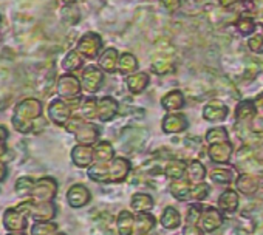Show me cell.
<instances>
[{
  "label": "cell",
  "instance_id": "cell-33",
  "mask_svg": "<svg viewBox=\"0 0 263 235\" xmlns=\"http://www.w3.org/2000/svg\"><path fill=\"white\" fill-rule=\"evenodd\" d=\"M171 192H172V195H174L177 200H180V201H186V200L191 197L192 189H191L189 181L181 178V180H175V181H172V184H171Z\"/></svg>",
  "mask_w": 263,
  "mask_h": 235
},
{
  "label": "cell",
  "instance_id": "cell-52",
  "mask_svg": "<svg viewBox=\"0 0 263 235\" xmlns=\"http://www.w3.org/2000/svg\"><path fill=\"white\" fill-rule=\"evenodd\" d=\"M53 235H65V233H62V232H54Z\"/></svg>",
  "mask_w": 263,
  "mask_h": 235
},
{
  "label": "cell",
  "instance_id": "cell-31",
  "mask_svg": "<svg viewBox=\"0 0 263 235\" xmlns=\"http://www.w3.org/2000/svg\"><path fill=\"white\" fill-rule=\"evenodd\" d=\"M155 227V218L144 212V213H138V217L135 218V233L137 235H147L152 229Z\"/></svg>",
  "mask_w": 263,
  "mask_h": 235
},
{
  "label": "cell",
  "instance_id": "cell-47",
  "mask_svg": "<svg viewBox=\"0 0 263 235\" xmlns=\"http://www.w3.org/2000/svg\"><path fill=\"white\" fill-rule=\"evenodd\" d=\"M183 235H204L203 230L197 226V224H189L186 223L184 229H183Z\"/></svg>",
  "mask_w": 263,
  "mask_h": 235
},
{
  "label": "cell",
  "instance_id": "cell-45",
  "mask_svg": "<svg viewBox=\"0 0 263 235\" xmlns=\"http://www.w3.org/2000/svg\"><path fill=\"white\" fill-rule=\"evenodd\" d=\"M34 183H36L34 180L27 178V177L19 178L17 183H16V190H17V193H19V195H30L33 186H34Z\"/></svg>",
  "mask_w": 263,
  "mask_h": 235
},
{
  "label": "cell",
  "instance_id": "cell-13",
  "mask_svg": "<svg viewBox=\"0 0 263 235\" xmlns=\"http://www.w3.org/2000/svg\"><path fill=\"white\" fill-rule=\"evenodd\" d=\"M147 132L144 129H125L121 133V141L127 149H138L144 144Z\"/></svg>",
  "mask_w": 263,
  "mask_h": 235
},
{
  "label": "cell",
  "instance_id": "cell-51",
  "mask_svg": "<svg viewBox=\"0 0 263 235\" xmlns=\"http://www.w3.org/2000/svg\"><path fill=\"white\" fill-rule=\"evenodd\" d=\"M10 235H25V233H22V232H11Z\"/></svg>",
  "mask_w": 263,
  "mask_h": 235
},
{
  "label": "cell",
  "instance_id": "cell-21",
  "mask_svg": "<svg viewBox=\"0 0 263 235\" xmlns=\"http://www.w3.org/2000/svg\"><path fill=\"white\" fill-rule=\"evenodd\" d=\"M184 102H186L184 94H183L180 90H172V91H169V93L161 99L163 108L167 110L169 113H174V111L183 108V107H184Z\"/></svg>",
  "mask_w": 263,
  "mask_h": 235
},
{
  "label": "cell",
  "instance_id": "cell-32",
  "mask_svg": "<svg viewBox=\"0 0 263 235\" xmlns=\"http://www.w3.org/2000/svg\"><path fill=\"white\" fill-rule=\"evenodd\" d=\"M255 113H257V107L254 101H241L237 105L235 118L238 121H251L255 118Z\"/></svg>",
  "mask_w": 263,
  "mask_h": 235
},
{
  "label": "cell",
  "instance_id": "cell-25",
  "mask_svg": "<svg viewBox=\"0 0 263 235\" xmlns=\"http://www.w3.org/2000/svg\"><path fill=\"white\" fill-rule=\"evenodd\" d=\"M237 189L245 195H254L258 190V180L249 173H241L237 178Z\"/></svg>",
  "mask_w": 263,
  "mask_h": 235
},
{
  "label": "cell",
  "instance_id": "cell-35",
  "mask_svg": "<svg viewBox=\"0 0 263 235\" xmlns=\"http://www.w3.org/2000/svg\"><path fill=\"white\" fill-rule=\"evenodd\" d=\"M187 177H189V181L201 183V180H204L206 177V167L200 161H192L187 166Z\"/></svg>",
  "mask_w": 263,
  "mask_h": 235
},
{
  "label": "cell",
  "instance_id": "cell-42",
  "mask_svg": "<svg viewBox=\"0 0 263 235\" xmlns=\"http://www.w3.org/2000/svg\"><path fill=\"white\" fill-rule=\"evenodd\" d=\"M174 70V65L171 62V59H158V61H154L152 64V71L157 73V74H167Z\"/></svg>",
  "mask_w": 263,
  "mask_h": 235
},
{
  "label": "cell",
  "instance_id": "cell-18",
  "mask_svg": "<svg viewBox=\"0 0 263 235\" xmlns=\"http://www.w3.org/2000/svg\"><path fill=\"white\" fill-rule=\"evenodd\" d=\"M231 155H232V144L229 141L220 143V144H212L209 147V158H211V161H214L217 164L228 163Z\"/></svg>",
  "mask_w": 263,
  "mask_h": 235
},
{
  "label": "cell",
  "instance_id": "cell-5",
  "mask_svg": "<svg viewBox=\"0 0 263 235\" xmlns=\"http://www.w3.org/2000/svg\"><path fill=\"white\" fill-rule=\"evenodd\" d=\"M50 120L58 126H65L71 118V105L64 99H54L48 107Z\"/></svg>",
  "mask_w": 263,
  "mask_h": 235
},
{
  "label": "cell",
  "instance_id": "cell-29",
  "mask_svg": "<svg viewBox=\"0 0 263 235\" xmlns=\"http://www.w3.org/2000/svg\"><path fill=\"white\" fill-rule=\"evenodd\" d=\"M218 206L223 212H235L238 207V195L235 190H224L220 197H218Z\"/></svg>",
  "mask_w": 263,
  "mask_h": 235
},
{
  "label": "cell",
  "instance_id": "cell-37",
  "mask_svg": "<svg viewBox=\"0 0 263 235\" xmlns=\"http://www.w3.org/2000/svg\"><path fill=\"white\" fill-rule=\"evenodd\" d=\"M81 113L85 120H95L98 118V99L88 97L81 104Z\"/></svg>",
  "mask_w": 263,
  "mask_h": 235
},
{
  "label": "cell",
  "instance_id": "cell-41",
  "mask_svg": "<svg viewBox=\"0 0 263 235\" xmlns=\"http://www.w3.org/2000/svg\"><path fill=\"white\" fill-rule=\"evenodd\" d=\"M209 175H211V180L218 183V184H229L234 180L232 173L229 170H224V169H214Z\"/></svg>",
  "mask_w": 263,
  "mask_h": 235
},
{
  "label": "cell",
  "instance_id": "cell-40",
  "mask_svg": "<svg viewBox=\"0 0 263 235\" xmlns=\"http://www.w3.org/2000/svg\"><path fill=\"white\" fill-rule=\"evenodd\" d=\"M81 19V11L74 7V5H65L62 10V21L68 25H74L78 24Z\"/></svg>",
  "mask_w": 263,
  "mask_h": 235
},
{
  "label": "cell",
  "instance_id": "cell-6",
  "mask_svg": "<svg viewBox=\"0 0 263 235\" xmlns=\"http://www.w3.org/2000/svg\"><path fill=\"white\" fill-rule=\"evenodd\" d=\"M104 82V73L102 70H99L98 67L95 65H90L84 70L82 73V81H81V85H82V90L87 91V93H96L101 85Z\"/></svg>",
  "mask_w": 263,
  "mask_h": 235
},
{
  "label": "cell",
  "instance_id": "cell-2",
  "mask_svg": "<svg viewBox=\"0 0 263 235\" xmlns=\"http://www.w3.org/2000/svg\"><path fill=\"white\" fill-rule=\"evenodd\" d=\"M30 212V203H22L17 207H11L4 215V226L10 232H22L27 227V217Z\"/></svg>",
  "mask_w": 263,
  "mask_h": 235
},
{
  "label": "cell",
  "instance_id": "cell-44",
  "mask_svg": "<svg viewBox=\"0 0 263 235\" xmlns=\"http://www.w3.org/2000/svg\"><path fill=\"white\" fill-rule=\"evenodd\" d=\"M248 47L252 53L261 54L263 53V34L260 33H254L252 36H249L248 39Z\"/></svg>",
  "mask_w": 263,
  "mask_h": 235
},
{
  "label": "cell",
  "instance_id": "cell-34",
  "mask_svg": "<svg viewBox=\"0 0 263 235\" xmlns=\"http://www.w3.org/2000/svg\"><path fill=\"white\" fill-rule=\"evenodd\" d=\"M84 65V56L78 50H71L62 61V68L65 71H76Z\"/></svg>",
  "mask_w": 263,
  "mask_h": 235
},
{
  "label": "cell",
  "instance_id": "cell-20",
  "mask_svg": "<svg viewBox=\"0 0 263 235\" xmlns=\"http://www.w3.org/2000/svg\"><path fill=\"white\" fill-rule=\"evenodd\" d=\"M119 62V53L116 48H107L99 56V67L107 73H115Z\"/></svg>",
  "mask_w": 263,
  "mask_h": 235
},
{
  "label": "cell",
  "instance_id": "cell-28",
  "mask_svg": "<svg viewBox=\"0 0 263 235\" xmlns=\"http://www.w3.org/2000/svg\"><path fill=\"white\" fill-rule=\"evenodd\" d=\"M118 70L122 74H134L138 70V59L132 53H122L119 54V62H118Z\"/></svg>",
  "mask_w": 263,
  "mask_h": 235
},
{
  "label": "cell",
  "instance_id": "cell-23",
  "mask_svg": "<svg viewBox=\"0 0 263 235\" xmlns=\"http://www.w3.org/2000/svg\"><path fill=\"white\" fill-rule=\"evenodd\" d=\"M186 172H187V164H186V161H183V160H172V161H169V163L166 164V167H164V175H166V178H169V180H172V181L181 180L183 175H184Z\"/></svg>",
  "mask_w": 263,
  "mask_h": 235
},
{
  "label": "cell",
  "instance_id": "cell-19",
  "mask_svg": "<svg viewBox=\"0 0 263 235\" xmlns=\"http://www.w3.org/2000/svg\"><path fill=\"white\" fill-rule=\"evenodd\" d=\"M149 81H151V77H149L147 73H144V71H137V73L130 74V76L127 77L125 84H127V88H128L130 93L138 94V93H141V91H144V90L147 88Z\"/></svg>",
  "mask_w": 263,
  "mask_h": 235
},
{
  "label": "cell",
  "instance_id": "cell-14",
  "mask_svg": "<svg viewBox=\"0 0 263 235\" xmlns=\"http://www.w3.org/2000/svg\"><path fill=\"white\" fill-rule=\"evenodd\" d=\"M119 105L118 101L111 96H104L98 101V120L101 121H110L118 114Z\"/></svg>",
  "mask_w": 263,
  "mask_h": 235
},
{
  "label": "cell",
  "instance_id": "cell-30",
  "mask_svg": "<svg viewBox=\"0 0 263 235\" xmlns=\"http://www.w3.org/2000/svg\"><path fill=\"white\" fill-rule=\"evenodd\" d=\"M160 221H161V226H163L164 229L172 230V229H177V227L180 226V223H181V215H180V212H178L175 207L169 206V207L164 209V212H163Z\"/></svg>",
  "mask_w": 263,
  "mask_h": 235
},
{
  "label": "cell",
  "instance_id": "cell-4",
  "mask_svg": "<svg viewBox=\"0 0 263 235\" xmlns=\"http://www.w3.org/2000/svg\"><path fill=\"white\" fill-rule=\"evenodd\" d=\"M58 184L53 178H42L34 183L31 189V197L34 201H51L56 197Z\"/></svg>",
  "mask_w": 263,
  "mask_h": 235
},
{
  "label": "cell",
  "instance_id": "cell-43",
  "mask_svg": "<svg viewBox=\"0 0 263 235\" xmlns=\"http://www.w3.org/2000/svg\"><path fill=\"white\" fill-rule=\"evenodd\" d=\"M209 190H211V187H209V184H206V183H197L195 186H194V189H192V192H191V197L194 198V200H197V201H203L208 195H209Z\"/></svg>",
  "mask_w": 263,
  "mask_h": 235
},
{
  "label": "cell",
  "instance_id": "cell-26",
  "mask_svg": "<svg viewBox=\"0 0 263 235\" xmlns=\"http://www.w3.org/2000/svg\"><path fill=\"white\" fill-rule=\"evenodd\" d=\"M87 175L96 183H107L110 181V166L108 163H96L95 166L88 167Z\"/></svg>",
  "mask_w": 263,
  "mask_h": 235
},
{
  "label": "cell",
  "instance_id": "cell-46",
  "mask_svg": "<svg viewBox=\"0 0 263 235\" xmlns=\"http://www.w3.org/2000/svg\"><path fill=\"white\" fill-rule=\"evenodd\" d=\"M201 206L200 204H191L187 209V215H186V223L189 224H197V221L201 217Z\"/></svg>",
  "mask_w": 263,
  "mask_h": 235
},
{
  "label": "cell",
  "instance_id": "cell-3",
  "mask_svg": "<svg viewBox=\"0 0 263 235\" xmlns=\"http://www.w3.org/2000/svg\"><path fill=\"white\" fill-rule=\"evenodd\" d=\"M101 48H102V39L96 33H87L78 42V51L84 57H88V59H93V57L99 56Z\"/></svg>",
  "mask_w": 263,
  "mask_h": 235
},
{
  "label": "cell",
  "instance_id": "cell-7",
  "mask_svg": "<svg viewBox=\"0 0 263 235\" xmlns=\"http://www.w3.org/2000/svg\"><path fill=\"white\" fill-rule=\"evenodd\" d=\"M82 90V85L81 82L78 81V77H74L73 74H65L59 79L58 82V91L59 94L67 99V101H71V99H78L79 97V93Z\"/></svg>",
  "mask_w": 263,
  "mask_h": 235
},
{
  "label": "cell",
  "instance_id": "cell-17",
  "mask_svg": "<svg viewBox=\"0 0 263 235\" xmlns=\"http://www.w3.org/2000/svg\"><path fill=\"white\" fill-rule=\"evenodd\" d=\"M71 160L78 167H90L95 161V153L91 146L79 144L71 150Z\"/></svg>",
  "mask_w": 263,
  "mask_h": 235
},
{
  "label": "cell",
  "instance_id": "cell-10",
  "mask_svg": "<svg viewBox=\"0 0 263 235\" xmlns=\"http://www.w3.org/2000/svg\"><path fill=\"white\" fill-rule=\"evenodd\" d=\"M189 127V121L186 114L181 113H169L164 116V120L161 123V129L166 133H181Z\"/></svg>",
  "mask_w": 263,
  "mask_h": 235
},
{
  "label": "cell",
  "instance_id": "cell-38",
  "mask_svg": "<svg viewBox=\"0 0 263 235\" xmlns=\"http://www.w3.org/2000/svg\"><path fill=\"white\" fill-rule=\"evenodd\" d=\"M237 28L243 36H252L255 33V22L251 16L243 14L240 16V19L237 21Z\"/></svg>",
  "mask_w": 263,
  "mask_h": 235
},
{
  "label": "cell",
  "instance_id": "cell-9",
  "mask_svg": "<svg viewBox=\"0 0 263 235\" xmlns=\"http://www.w3.org/2000/svg\"><path fill=\"white\" fill-rule=\"evenodd\" d=\"M228 107L224 102L218 101V99H212L209 101L204 108H203V118L206 121H211V123H221L226 120L228 116Z\"/></svg>",
  "mask_w": 263,
  "mask_h": 235
},
{
  "label": "cell",
  "instance_id": "cell-11",
  "mask_svg": "<svg viewBox=\"0 0 263 235\" xmlns=\"http://www.w3.org/2000/svg\"><path fill=\"white\" fill-rule=\"evenodd\" d=\"M108 166H110V181H115V183H119V181L125 180L127 175L132 170L130 161L122 158V156H115L108 163Z\"/></svg>",
  "mask_w": 263,
  "mask_h": 235
},
{
  "label": "cell",
  "instance_id": "cell-36",
  "mask_svg": "<svg viewBox=\"0 0 263 235\" xmlns=\"http://www.w3.org/2000/svg\"><path fill=\"white\" fill-rule=\"evenodd\" d=\"M206 141L212 146V144H220V143H228L229 141V135L226 132V129L223 127H215L208 130L206 133Z\"/></svg>",
  "mask_w": 263,
  "mask_h": 235
},
{
  "label": "cell",
  "instance_id": "cell-15",
  "mask_svg": "<svg viewBox=\"0 0 263 235\" xmlns=\"http://www.w3.org/2000/svg\"><path fill=\"white\" fill-rule=\"evenodd\" d=\"M223 224V215L218 209L215 207H208L204 209L201 215V229L204 232H214Z\"/></svg>",
  "mask_w": 263,
  "mask_h": 235
},
{
  "label": "cell",
  "instance_id": "cell-48",
  "mask_svg": "<svg viewBox=\"0 0 263 235\" xmlns=\"http://www.w3.org/2000/svg\"><path fill=\"white\" fill-rule=\"evenodd\" d=\"M161 5L169 10V11H174V10H178L180 5H181V0H160Z\"/></svg>",
  "mask_w": 263,
  "mask_h": 235
},
{
  "label": "cell",
  "instance_id": "cell-39",
  "mask_svg": "<svg viewBox=\"0 0 263 235\" xmlns=\"http://www.w3.org/2000/svg\"><path fill=\"white\" fill-rule=\"evenodd\" d=\"M58 226L51 221H36L31 227V235H53Z\"/></svg>",
  "mask_w": 263,
  "mask_h": 235
},
{
  "label": "cell",
  "instance_id": "cell-27",
  "mask_svg": "<svg viewBox=\"0 0 263 235\" xmlns=\"http://www.w3.org/2000/svg\"><path fill=\"white\" fill-rule=\"evenodd\" d=\"M130 206L135 212L144 213V212H149L154 207V198L149 193H135L134 197H132Z\"/></svg>",
  "mask_w": 263,
  "mask_h": 235
},
{
  "label": "cell",
  "instance_id": "cell-50",
  "mask_svg": "<svg viewBox=\"0 0 263 235\" xmlns=\"http://www.w3.org/2000/svg\"><path fill=\"white\" fill-rule=\"evenodd\" d=\"M76 2V0H61V4H64V5H73Z\"/></svg>",
  "mask_w": 263,
  "mask_h": 235
},
{
  "label": "cell",
  "instance_id": "cell-49",
  "mask_svg": "<svg viewBox=\"0 0 263 235\" xmlns=\"http://www.w3.org/2000/svg\"><path fill=\"white\" fill-rule=\"evenodd\" d=\"M5 177H7V169H5V166L2 163H0V181H2Z\"/></svg>",
  "mask_w": 263,
  "mask_h": 235
},
{
  "label": "cell",
  "instance_id": "cell-8",
  "mask_svg": "<svg viewBox=\"0 0 263 235\" xmlns=\"http://www.w3.org/2000/svg\"><path fill=\"white\" fill-rule=\"evenodd\" d=\"M28 215L34 221H51L56 215V206L51 201H34L30 203Z\"/></svg>",
  "mask_w": 263,
  "mask_h": 235
},
{
  "label": "cell",
  "instance_id": "cell-12",
  "mask_svg": "<svg viewBox=\"0 0 263 235\" xmlns=\"http://www.w3.org/2000/svg\"><path fill=\"white\" fill-rule=\"evenodd\" d=\"M90 198V190L84 184H74L67 192V201L71 207H84L85 204H88Z\"/></svg>",
  "mask_w": 263,
  "mask_h": 235
},
{
  "label": "cell",
  "instance_id": "cell-16",
  "mask_svg": "<svg viewBox=\"0 0 263 235\" xmlns=\"http://www.w3.org/2000/svg\"><path fill=\"white\" fill-rule=\"evenodd\" d=\"M76 135V140L79 144H84V146H91L93 143L98 141L99 135H101V129L91 123H84L81 126V129L74 133Z\"/></svg>",
  "mask_w": 263,
  "mask_h": 235
},
{
  "label": "cell",
  "instance_id": "cell-1",
  "mask_svg": "<svg viewBox=\"0 0 263 235\" xmlns=\"http://www.w3.org/2000/svg\"><path fill=\"white\" fill-rule=\"evenodd\" d=\"M41 114H42L41 102L37 99H25L14 110L13 126L17 129V132L34 130L36 123L42 118Z\"/></svg>",
  "mask_w": 263,
  "mask_h": 235
},
{
  "label": "cell",
  "instance_id": "cell-22",
  "mask_svg": "<svg viewBox=\"0 0 263 235\" xmlns=\"http://www.w3.org/2000/svg\"><path fill=\"white\" fill-rule=\"evenodd\" d=\"M116 227L119 235H132L135 230V217L128 210H122L116 218Z\"/></svg>",
  "mask_w": 263,
  "mask_h": 235
},
{
  "label": "cell",
  "instance_id": "cell-24",
  "mask_svg": "<svg viewBox=\"0 0 263 235\" xmlns=\"http://www.w3.org/2000/svg\"><path fill=\"white\" fill-rule=\"evenodd\" d=\"M93 153L96 163H110L115 158V149L108 141H99L95 146Z\"/></svg>",
  "mask_w": 263,
  "mask_h": 235
}]
</instances>
